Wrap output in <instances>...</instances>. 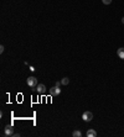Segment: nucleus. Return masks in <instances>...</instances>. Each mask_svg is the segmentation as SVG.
<instances>
[{"instance_id":"f257e3e1","label":"nucleus","mask_w":124,"mask_h":137,"mask_svg":"<svg viewBox=\"0 0 124 137\" xmlns=\"http://www.w3.org/2000/svg\"><path fill=\"white\" fill-rule=\"evenodd\" d=\"M26 82H27V85L30 86L32 90H36V86H37V78H35V77H29Z\"/></svg>"},{"instance_id":"f03ea898","label":"nucleus","mask_w":124,"mask_h":137,"mask_svg":"<svg viewBox=\"0 0 124 137\" xmlns=\"http://www.w3.org/2000/svg\"><path fill=\"white\" fill-rule=\"evenodd\" d=\"M48 93H50L51 96H57V95L61 94V89H60V86H56L55 85V86H52V88H50Z\"/></svg>"},{"instance_id":"7ed1b4c3","label":"nucleus","mask_w":124,"mask_h":137,"mask_svg":"<svg viewBox=\"0 0 124 137\" xmlns=\"http://www.w3.org/2000/svg\"><path fill=\"white\" fill-rule=\"evenodd\" d=\"M82 119H83L84 121H87V122H89V121L93 119V114H92L91 111H84L83 115H82Z\"/></svg>"},{"instance_id":"20e7f679","label":"nucleus","mask_w":124,"mask_h":137,"mask_svg":"<svg viewBox=\"0 0 124 137\" xmlns=\"http://www.w3.org/2000/svg\"><path fill=\"white\" fill-rule=\"evenodd\" d=\"M4 133L6 136H12L14 135V127L11 125H6L5 126V130H4Z\"/></svg>"},{"instance_id":"39448f33","label":"nucleus","mask_w":124,"mask_h":137,"mask_svg":"<svg viewBox=\"0 0 124 137\" xmlns=\"http://www.w3.org/2000/svg\"><path fill=\"white\" fill-rule=\"evenodd\" d=\"M36 90H37V93L39 94H45L46 93V86H45V84H37V86H36Z\"/></svg>"},{"instance_id":"423d86ee","label":"nucleus","mask_w":124,"mask_h":137,"mask_svg":"<svg viewBox=\"0 0 124 137\" xmlns=\"http://www.w3.org/2000/svg\"><path fill=\"white\" fill-rule=\"evenodd\" d=\"M86 136H87V137H96V136H97V132L94 131L93 128H89V130H87Z\"/></svg>"},{"instance_id":"0eeeda50","label":"nucleus","mask_w":124,"mask_h":137,"mask_svg":"<svg viewBox=\"0 0 124 137\" xmlns=\"http://www.w3.org/2000/svg\"><path fill=\"white\" fill-rule=\"evenodd\" d=\"M117 53H118V57H119L120 59H124V47H120Z\"/></svg>"},{"instance_id":"6e6552de","label":"nucleus","mask_w":124,"mask_h":137,"mask_svg":"<svg viewBox=\"0 0 124 137\" xmlns=\"http://www.w3.org/2000/svg\"><path fill=\"white\" fill-rule=\"evenodd\" d=\"M61 83H62V85H68L70 79H68L67 77H65V78H62V79H61Z\"/></svg>"},{"instance_id":"1a4fd4ad","label":"nucleus","mask_w":124,"mask_h":137,"mask_svg":"<svg viewBox=\"0 0 124 137\" xmlns=\"http://www.w3.org/2000/svg\"><path fill=\"white\" fill-rule=\"evenodd\" d=\"M72 136H73V137H81V136H82V132H81V131H78V130H76V131H73Z\"/></svg>"},{"instance_id":"9d476101","label":"nucleus","mask_w":124,"mask_h":137,"mask_svg":"<svg viewBox=\"0 0 124 137\" xmlns=\"http://www.w3.org/2000/svg\"><path fill=\"white\" fill-rule=\"evenodd\" d=\"M102 3H103L104 5H109L112 3V0H102Z\"/></svg>"},{"instance_id":"9b49d317","label":"nucleus","mask_w":124,"mask_h":137,"mask_svg":"<svg viewBox=\"0 0 124 137\" xmlns=\"http://www.w3.org/2000/svg\"><path fill=\"white\" fill-rule=\"evenodd\" d=\"M4 51H5V47H4V46L1 45V46H0V52H1V53H3Z\"/></svg>"},{"instance_id":"f8f14e48","label":"nucleus","mask_w":124,"mask_h":137,"mask_svg":"<svg viewBox=\"0 0 124 137\" xmlns=\"http://www.w3.org/2000/svg\"><path fill=\"white\" fill-rule=\"evenodd\" d=\"M55 85H56V86H60V85H62V83H61V82H56Z\"/></svg>"},{"instance_id":"ddd939ff","label":"nucleus","mask_w":124,"mask_h":137,"mask_svg":"<svg viewBox=\"0 0 124 137\" xmlns=\"http://www.w3.org/2000/svg\"><path fill=\"white\" fill-rule=\"evenodd\" d=\"M30 70H31V72H35V68H34L32 66H30Z\"/></svg>"},{"instance_id":"4468645a","label":"nucleus","mask_w":124,"mask_h":137,"mask_svg":"<svg viewBox=\"0 0 124 137\" xmlns=\"http://www.w3.org/2000/svg\"><path fill=\"white\" fill-rule=\"evenodd\" d=\"M122 22H123V24H124V17H123V19H122Z\"/></svg>"}]
</instances>
